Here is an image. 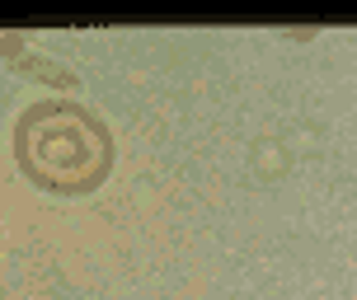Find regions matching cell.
Wrapping results in <instances>:
<instances>
[{"label":"cell","mask_w":357,"mask_h":300,"mask_svg":"<svg viewBox=\"0 0 357 300\" xmlns=\"http://www.w3.org/2000/svg\"><path fill=\"white\" fill-rule=\"evenodd\" d=\"M113 141L85 108L38 104L19 123V164L52 193H89L108 174Z\"/></svg>","instance_id":"cell-1"}]
</instances>
